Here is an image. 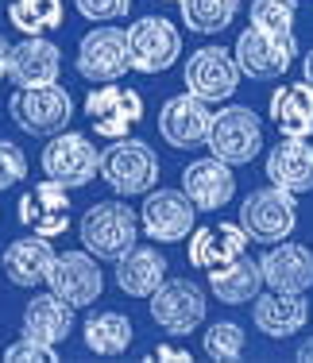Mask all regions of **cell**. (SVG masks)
Returning <instances> with one entry per match:
<instances>
[{"label":"cell","mask_w":313,"mask_h":363,"mask_svg":"<svg viewBox=\"0 0 313 363\" xmlns=\"http://www.w3.org/2000/svg\"><path fill=\"white\" fill-rule=\"evenodd\" d=\"M104 186L120 197H143L159 182V159H155L151 143L136 140V135H120L101 151V170Z\"/></svg>","instance_id":"7a4b0ae2"},{"label":"cell","mask_w":313,"mask_h":363,"mask_svg":"<svg viewBox=\"0 0 313 363\" xmlns=\"http://www.w3.org/2000/svg\"><path fill=\"white\" fill-rule=\"evenodd\" d=\"M23 174H28V155H23L12 140H0V194L20 186Z\"/></svg>","instance_id":"d6a6232c"},{"label":"cell","mask_w":313,"mask_h":363,"mask_svg":"<svg viewBox=\"0 0 313 363\" xmlns=\"http://www.w3.org/2000/svg\"><path fill=\"white\" fill-rule=\"evenodd\" d=\"M77 74L85 82H120L132 62H128V35L112 23H101V28L85 31L82 43H77V58H74Z\"/></svg>","instance_id":"7c38bea8"},{"label":"cell","mask_w":313,"mask_h":363,"mask_svg":"<svg viewBox=\"0 0 313 363\" xmlns=\"http://www.w3.org/2000/svg\"><path fill=\"white\" fill-rule=\"evenodd\" d=\"M16 217H20V224L28 232H35V236H47V240L62 236L70 228V189L55 178H43L39 186H31L28 194L20 197Z\"/></svg>","instance_id":"9a60e30c"},{"label":"cell","mask_w":313,"mask_h":363,"mask_svg":"<svg viewBox=\"0 0 313 363\" xmlns=\"http://www.w3.org/2000/svg\"><path fill=\"white\" fill-rule=\"evenodd\" d=\"M74 8L85 20L112 23V20H124V16L132 12V0H74Z\"/></svg>","instance_id":"e575fe53"},{"label":"cell","mask_w":313,"mask_h":363,"mask_svg":"<svg viewBox=\"0 0 313 363\" xmlns=\"http://www.w3.org/2000/svg\"><path fill=\"white\" fill-rule=\"evenodd\" d=\"M190 244H186V255L194 267H205V271H213V267H229L236 263V259L248 252V232H243L240 220H224L216 224V228H197L190 232Z\"/></svg>","instance_id":"ffe728a7"},{"label":"cell","mask_w":313,"mask_h":363,"mask_svg":"<svg viewBox=\"0 0 313 363\" xmlns=\"http://www.w3.org/2000/svg\"><path fill=\"white\" fill-rule=\"evenodd\" d=\"M302 82L313 85V47L306 50V58H302Z\"/></svg>","instance_id":"f35d334b"},{"label":"cell","mask_w":313,"mask_h":363,"mask_svg":"<svg viewBox=\"0 0 313 363\" xmlns=\"http://www.w3.org/2000/svg\"><path fill=\"white\" fill-rule=\"evenodd\" d=\"M182 194H186L202 213H216L236 197V174H232V167L221 162L216 155L194 159L182 170Z\"/></svg>","instance_id":"e0dca14e"},{"label":"cell","mask_w":313,"mask_h":363,"mask_svg":"<svg viewBox=\"0 0 313 363\" xmlns=\"http://www.w3.org/2000/svg\"><path fill=\"white\" fill-rule=\"evenodd\" d=\"M82 328H85L82 333L85 348H89L93 356H124V352L132 348V336H136L132 321H128L124 313H116V309H101V313H93Z\"/></svg>","instance_id":"83f0119b"},{"label":"cell","mask_w":313,"mask_h":363,"mask_svg":"<svg viewBox=\"0 0 313 363\" xmlns=\"http://www.w3.org/2000/svg\"><path fill=\"white\" fill-rule=\"evenodd\" d=\"M209 290H213L216 301H224V306H248V301L263 290L259 259H248V252H243L236 263L213 267V271H209Z\"/></svg>","instance_id":"4316f807"},{"label":"cell","mask_w":313,"mask_h":363,"mask_svg":"<svg viewBox=\"0 0 313 363\" xmlns=\"http://www.w3.org/2000/svg\"><path fill=\"white\" fill-rule=\"evenodd\" d=\"M4 359L8 363H55L58 352L55 344H43V340H31V336H20L4 348Z\"/></svg>","instance_id":"836d02e7"},{"label":"cell","mask_w":313,"mask_h":363,"mask_svg":"<svg viewBox=\"0 0 313 363\" xmlns=\"http://www.w3.org/2000/svg\"><path fill=\"white\" fill-rule=\"evenodd\" d=\"M240 224L248 232V240H256V244H278L298 228V201H294V194H286L278 186L251 189L240 201Z\"/></svg>","instance_id":"5b68a950"},{"label":"cell","mask_w":313,"mask_h":363,"mask_svg":"<svg viewBox=\"0 0 313 363\" xmlns=\"http://www.w3.org/2000/svg\"><path fill=\"white\" fill-rule=\"evenodd\" d=\"M205 147H209V155H216L229 167H243L263 147V124H259V116L248 105H229V108L213 112L209 132H205Z\"/></svg>","instance_id":"277c9868"},{"label":"cell","mask_w":313,"mask_h":363,"mask_svg":"<svg viewBox=\"0 0 313 363\" xmlns=\"http://www.w3.org/2000/svg\"><path fill=\"white\" fill-rule=\"evenodd\" d=\"M47 286H50V294L70 301L74 309H85L101 298L104 274L89 252H62V255L55 252V263L47 271Z\"/></svg>","instance_id":"5bb4252c"},{"label":"cell","mask_w":313,"mask_h":363,"mask_svg":"<svg viewBox=\"0 0 313 363\" xmlns=\"http://www.w3.org/2000/svg\"><path fill=\"white\" fill-rule=\"evenodd\" d=\"M209 298L190 279H163V286L151 294V321L167 336H190L205 325Z\"/></svg>","instance_id":"ba28073f"},{"label":"cell","mask_w":313,"mask_h":363,"mask_svg":"<svg viewBox=\"0 0 313 363\" xmlns=\"http://www.w3.org/2000/svg\"><path fill=\"white\" fill-rule=\"evenodd\" d=\"M163 4H178V0H163Z\"/></svg>","instance_id":"ab89813d"},{"label":"cell","mask_w":313,"mask_h":363,"mask_svg":"<svg viewBox=\"0 0 313 363\" xmlns=\"http://www.w3.org/2000/svg\"><path fill=\"white\" fill-rule=\"evenodd\" d=\"M251 28L271 31V35H294L298 23V0H251L248 8Z\"/></svg>","instance_id":"4dcf8cb0"},{"label":"cell","mask_w":313,"mask_h":363,"mask_svg":"<svg viewBox=\"0 0 313 363\" xmlns=\"http://www.w3.org/2000/svg\"><path fill=\"white\" fill-rule=\"evenodd\" d=\"M240 85V66L232 50L224 47H202L186 58V93L202 97L205 105L229 101Z\"/></svg>","instance_id":"4fadbf2b"},{"label":"cell","mask_w":313,"mask_h":363,"mask_svg":"<svg viewBox=\"0 0 313 363\" xmlns=\"http://www.w3.org/2000/svg\"><path fill=\"white\" fill-rule=\"evenodd\" d=\"M8 116L16 120V128L28 135H55L66 132V124L74 120V97L58 82L50 85H31V89H16L8 97Z\"/></svg>","instance_id":"3957f363"},{"label":"cell","mask_w":313,"mask_h":363,"mask_svg":"<svg viewBox=\"0 0 313 363\" xmlns=\"http://www.w3.org/2000/svg\"><path fill=\"white\" fill-rule=\"evenodd\" d=\"M259 274L263 286L278 294H306L313 286V252L290 240L267 244L263 259H259Z\"/></svg>","instance_id":"2e32d148"},{"label":"cell","mask_w":313,"mask_h":363,"mask_svg":"<svg viewBox=\"0 0 313 363\" xmlns=\"http://www.w3.org/2000/svg\"><path fill=\"white\" fill-rule=\"evenodd\" d=\"M263 174H267L271 186L286 189V194H294V197L309 194L313 189V143L286 135L282 143H275L271 151H267Z\"/></svg>","instance_id":"44dd1931"},{"label":"cell","mask_w":313,"mask_h":363,"mask_svg":"<svg viewBox=\"0 0 313 363\" xmlns=\"http://www.w3.org/2000/svg\"><path fill=\"white\" fill-rule=\"evenodd\" d=\"M85 116L101 140H120V135H132V128L143 120V97L128 85L101 82L85 97Z\"/></svg>","instance_id":"8fae6325"},{"label":"cell","mask_w":313,"mask_h":363,"mask_svg":"<svg viewBox=\"0 0 313 363\" xmlns=\"http://www.w3.org/2000/svg\"><path fill=\"white\" fill-rule=\"evenodd\" d=\"M271 124L282 135L309 140L313 135V85L309 82L278 85L271 93Z\"/></svg>","instance_id":"cb8c5ba5"},{"label":"cell","mask_w":313,"mask_h":363,"mask_svg":"<svg viewBox=\"0 0 313 363\" xmlns=\"http://www.w3.org/2000/svg\"><path fill=\"white\" fill-rule=\"evenodd\" d=\"M43 174L62 182L66 189H82L97 178L101 170V151L89 143L82 132H55L50 143L43 147Z\"/></svg>","instance_id":"9c48e42d"},{"label":"cell","mask_w":313,"mask_h":363,"mask_svg":"<svg viewBox=\"0 0 313 363\" xmlns=\"http://www.w3.org/2000/svg\"><path fill=\"white\" fill-rule=\"evenodd\" d=\"M178 12L186 20V31H194V35H221L236 20L240 0H178Z\"/></svg>","instance_id":"f1b7e54d"},{"label":"cell","mask_w":313,"mask_h":363,"mask_svg":"<svg viewBox=\"0 0 313 363\" xmlns=\"http://www.w3.org/2000/svg\"><path fill=\"white\" fill-rule=\"evenodd\" d=\"M77 236H82V247L101 263H116L120 255H128L136 247L139 236V217L132 205L124 201H97L82 213L77 220Z\"/></svg>","instance_id":"6da1fadb"},{"label":"cell","mask_w":313,"mask_h":363,"mask_svg":"<svg viewBox=\"0 0 313 363\" xmlns=\"http://www.w3.org/2000/svg\"><path fill=\"white\" fill-rule=\"evenodd\" d=\"M294 55H298V39L294 35H271V31H259L251 23H248V31H240L236 47H232L240 77H251V82L282 77L294 66Z\"/></svg>","instance_id":"52a82bcc"},{"label":"cell","mask_w":313,"mask_h":363,"mask_svg":"<svg viewBox=\"0 0 313 363\" xmlns=\"http://www.w3.org/2000/svg\"><path fill=\"white\" fill-rule=\"evenodd\" d=\"M202 348H205L209 359H224V363L240 359V356H243V328H240L236 321H216V325H209Z\"/></svg>","instance_id":"1f68e13d"},{"label":"cell","mask_w":313,"mask_h":363,"mask_svg":"<svg viewBox=\"0 0 313 363\" xmlns=\"http://www.w3.org/2000/svg\"><path fill=\"white\" fill-rule=\"evenodd\" d=\"M8 55H12V43L0 39V77H8Z\"/></svg>","instance_id":"74e56055"},{"label":"cell","mask_w":313,"mask_h":363,"mask_svg":"<svg viewBox=\"0 0 313 363\" xmlns=\"http://www.w3.org/2000/svg\"><path fill=\"white\" fill-rule=\"evenodd\" d=\"M4 274H8V282L12 286H20V290H31V286H39V282H47V271H50V263H55V244H50L47 236H20V240H12V244L4 247Z\"/></svg>","instance_id":"603a6c76"},{"label":"cell","mask_w":313,"mask_h":363,"mask_svg":"<svg viewBox=\"0 0 313 363\" xmlns=\"http://www.w3.org/2000/svg\"><path fill=\"white\" fill-rule=\"evenodd\" d=\"M62 74V50L47 35H23L8 55V77L16 89H31V85H50Z\"/></svg>","instance_id":"ac0fdd59"},{"label":"cell","mask_w":313,"mask_h":363,"mask_svg":"<svg viewBox=\"0 0 313 363\" xmlns=\"http://www.w3.org/2000/svg\"><path fill=\"white\" fill-rule=\"evenodd\" d=\"M74 328V306L58 294H39L23 306V336L43 344H62Z\"/></svg>","instance_id":"d4e9b609"},{"label":"cell","mask_w":313,"mask_h":363,"mask_svg":"<svg viewBox=\"0 0 313 363\" xmlns=\"http://www.w3.org/2000/svg\"><path fill=\"white\" fill-rule=\"evenodd\" d=\"M251 321L263 336L271 340H286L298 328L309 325V301L302 294H256V306H251Z\"/></svg>","instance_id":"7402d4cb"},{"label":"cell","mask_w":313,"mask_h":363,"mask_svg":"<svg viewBox=\"0 0 313 363\" xmlns=\"http://www.w3.org/2000/svg\"><path fill=\"white\" fill-rule=\"evenodd\" d=\"M197 224V205L182 189H147L143 209H139V228L155 244H178L194 232Z\"/></svg>","instance_id":"30bf717a"},{"label":"cell","mask_w":313,"mask_h":363,"mask_svg":"<svg viewBox=\"0 0 313 363\" xmlns=\"http://www.w3.org/2000/svg\"><path fill=\"white\" fill-rule=\"evenodd\" d=\"M167 279V259H163L155 247H132L128 255L116 259V286L128 294V298H151L155 290Z\"/></svg>","instance_id":"484cf974"},{"label":"cell","mask_w":313,"mask_h":363,"mask_svg":"<svg viewBox=\"0 0 313 363\" xmlns=\"http://www.w3.org/2000/svg\"><path fill=\"white\" fill-rule=\"evenodd\" d=\"M209 120H213V112H209V105L202 97L178 93V97H170L159 112V135L174 147V151H190V147L205 143Z\"/></svg>","instance_id":"d6986e66"},{"label":"cell","mask_w":313,"mask_h":363,"mask_svg":"<svg viewBox=\"0 0 313 363\" xmlns=\"http://www.w3.org/2000/svg\"><path fill=\"white\" fill-rule=\"evenodd\" d=\"M62 20V0H8V23L23 35H50Z\"/></svg>","instance_id":"f546056e"},{"label":"cell","mask_w":313,"mask_h":363,"mask_svg":"<svg viewBox=\"0 0 313 363\" xmlns=\"http://www.w3.org/2000/svg\"><path fill=\"white\" fill-rule=\"evenodd\" d=\"M294 359H302V363H313V336H309V340H302V344H298V352H294Z\"/></svg>","instance_id":"8d00e7d4"},{"label":"cell","mask_w":313,"mask_h":363,"mask_svg":"<svg viewBox=\"0 0 313 363\" xmlns=\"http://www.w3.org/2000/svg\"><path fill=\"white\" fill-rule=\"evenodd\" d=\"M147 359H163V363H190L194 356H190L186 348H174V344H159V348H155Z\"/></svg>","instance_id":"d590c367"},{"label":"cell","mask_w":313,"mask_h":363,"mask_svg":"<svg viewBox=\"0 0 313 363\" xmlns=\"http://www.w3.org/2000/svg\"><path fill=\"white\" fill-rule=\"evenodd\" d=\"M128 62L136 74H167L182 58V31L163 16H143L128 23Z\"/></svg>","instance_id":"8992f818"}]
</instances>
